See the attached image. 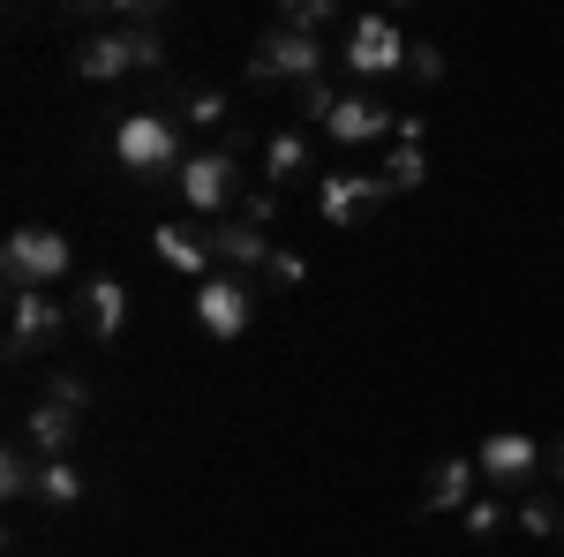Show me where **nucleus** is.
Here are the masks:
<instances>
[{
    "label": "nucleus",
    "instance_id": "nucleus-10",
    "mask_svg": "<svg viewBox=\"0 0 564 557\" xmlns=\"http://www.w3.org/2000/svg\"><path fill=\"white\" fill-rule=\"evenodd\" d=\"M68 332V309L53 294H8V362H31Z\"/></svg>",
    "mask_w": 564,
    "mask_h": 557
},
{
    "label": "nucleus",
    "instance_id": "nucleus-8",
    "mask_svg": "<svg viewBox=\"0 0 564 557\" xmlns=\"http://www.w3.org/2000/svg\"><path fill=\"white\" fill-rule=\"evenodd\" d=\"M399 196L384 173H324L316 181V212L332 218V226H361V218H377Z\"/></svg>",
    "mask_w": 564,
    "mask_h": 557
},
{
    "label": "nucleus",
    "instance_id": "nucleus-12",
    "mask_svg": "<svg viewBox=\"0 0 564 557\" xmlns=\"http://www.w3.org/2000/svg\"><path fill=\"white\" fill-rule=\"evenodd\" d=\"M475 497H481V468L467 452H444L430 468V482H422V505H414V513H467Z\"/></svg>",
    "mask_w": 564,
    "mask_h": 557
},
{
    "label": "nucleus",
    "instance_id": "nucleus-19",
    "mask_svg": "<svg viewBox=\"0 0 564 557\" xmlns=\"http://www.w3.org/2000/svg\"><path fill=\"white\" fill-rule=\"evenodd\" d=\"M39 452H31V444H8V452H0V497H39Z\"/></svg>",
    "mask_w": 564,
    "mask_h": 557
},
{
    "label": "nucleus",
    "instance_id": "nucleus-17",
    "mask_svg": "<svg viewBox=\"0 0 564 557\" xmlns=\"http://www.w3.org/2000/svg\"><path fill=\"white\" fill-rule=\"evenodd\" d=\"M84 324H90V340H121V324H129V287H121V279H90L84 287Z\"/></svg>",
    "mask_w": 564,
    "mask_h": 557
},
{
    "label": "nucleus",
    "instance_id": "nucleus-29",
    "mask_svg": "<svg viewBox=\"0 0 564 557\" xmlns=\"http://www.w3.org/2000/svg\"><path fill=\"white\" fill-rule=\"evenodd\" d=\"M234 218H249V226H263V234H271V218H279V189H249Z\"/></svg>",
    "mask_w": 564,
    "mask_h": 557
},
{
    "label": "nucleus",
    "instance_id": "nucleus-20",
    "mask_svg": "<svg viewBox=\"0 0 564 557\" xmlns=\"http://www.w3.org/2000/svg\"><path fill=\"white\" fill-rule=\"evenodd\" d=\"M181 121H188V129H218V136H226V129H234V114H226V90H218V84H196L188 98H181Z\"/></svg>",
    "mask_w": 564,
    "mask_h": 557
},
{
    "label": "nucleus",
    "instance_id": "nucleus-21",
    "mask_svg": "<svg viewBox=\"0 0 564 557\" xmlns=\"http://www.w3.org/2000/svg\"><path fill=\"white\" fill-rule=\"evenodd\" d=\"M512 519H520V535H534V543L564 535V505H557V497H520V505H512Z\"/></svg>",
    "mask_w": 564,
    "mask_h": 557
},
{
    "label": "nucleus",
    "instance_id": "nucleus-1",
    "mask_svg": "<svg viewBox=\"0 0 564 557\" xmlns=\"http://www.w3.org/2000/svg\"><path fill=\"white\" fill-rule=\"evenodd\" d=\"M68 264H76V242L61 226H15L0 249V279H8V294H53L68 279Z\"/></svg>",
    "mask_w": 564,
    "mask_h": 557
},
{
    "label": "nucleus",
    "instance_id": "nucleus-3",
    "mask_svg": "<svg viewBox=\"0 0 564 557\" xmlns=\"http://www.w3.org/2000/svg\"><path fill=\"white\" fill-rule=\"evenodd\" d=\"M113 167L121 173H181L188 151H181V121L174 114H129L113 129Z\"/></svg>",
    "mask_w": 564,
    "mask_h": 557
},
{
    "label": "nucleus",
    "instance_id": "nucleus-15",
    "mask_svg": "<svg viewBox=\"0 0 564 557\" xmlns=\"http://www.w3.org/2000/svg\"><path fill=\"white\" fill-rule=\"evenodd\" d=\"M76 437H84V415H68V407H53V399H39V407L23 415V444H31L39 460H68Z\"/></svg>",
    "mask_w": 564,
    "mask_h": 557
},
{
    "label": "nucleus",
    "instance_id": "nucleus-16",
    "mask_svg": "<svg viewBox=\"0 0 564 557\" xmlns=\"http://www.w3.org/2000/svg\"><path fill=\"white\" fill-rule=\"evenodd\" d=\"M308 159H316V151H308V136L302 129H279L271 143H263V189H279V196H286L294 181H308Z\"/></svg>",
    "mask_w": 564,
    "mask_h": 557
},
{
    "label": "nucleus",
    "instance_id": "nucleus-18",
    "mask_svg": "<svg viewBox=\"0 0 564 557\" xmlns=\"http://www.w3.org/2000/svg\"><path fill=\"white\" fill-rule=\"evenodd\" d=\"M84 468H76V460H45L39 468V497L45 505H53V513H76V505H84Z\"/></svg>",
    "mask_w": 564,
    "mask_h": 557
},
{
    "label": "nucleus",
    "instance_id": "nucleus-2",
    "mask_svg": "<svg viewBox=\"0 0 564 557\" xmlns=\"http://www.w3.org/2000/svg\"><path fill=\"white\" fill-rule=\"evenodd\" d=\"M135 68H166V39L159 31H98V39L76 45V76L84 84H121V76H135Z\"/></svg>",
    "mask_w": 564,
    "mask_h": 557
},
{
    "label": "nucleus",
    "instance_id": "nucleus-26",
    "mask_svg": "<svg viewBox=\"0 0 564 557\" xmlns=\"http://www.w3.org/2000/svg\"><path fill=\"white\" fill-rule=\"evenodd\" d=\"M45 399H53V407H68V415H84V407H90V385L76 377V369H53V377H45Z\"/></svg>",
    "mask_w": 564,
    "mask_h": 557
},
{
    "label": "nucleus",
    "instance_id": "nucleus-25",
    "mask_svg": "<svg viewBox=\"0 0 564 557\" xmlns=\"http://www.w3.org/2000/svg\"><path fill=\"white\" fill-rule=\"evenodd\" d=\"M459 519H467V535H475V543H489V535L505 527V497H497V490H481V497H475Z\"/></svg>",
    "mask_w": 564,
    "mask_h": 557
},
{
    "label": "nucleus",
    "instance_id": "nucleus-11",
    "mask_svg": "<svg viewBox=\"0 0 564 557\" xmlns=\"http://www.w3.org/2000/svg\"><path fill=\"white\" fill-rule=\"evenodd\" d=\"M212 257H218V271L263 279L279 249H271V234H263V226H249V218H218V226H212Z\"/></svg>",
    "mask_w": 564,
    "mask_h": 557
},
{
    "label": "nucleus",
    "instance_id": "nucleus-7",
    "mask_svg": "<svg viewBox=\"0 0 564 557\" xmlns=\"http://www.w3.org/2000/svg\"><path fill=\"white\" fill-rule=\"evenodd\" d=\"M475 468H481V490H497V497L520 490L527 497V482H534V468H542V444H534L527 429H489L481 452H475Z\"/></svg>",
    "mask_w": 564,
    "mask_h": 557
},
{
    "label": "nucleus",
    "instance_id": "nucleus-22",
    "mask_svg": "<svg viewBox=\"0 0 564 557\" xmlns=\"http://www.w3.org/2000/svg\"><path fill=\"white\" fill-rule=\"evenodd\" d=\"M384 181L391 189H422V181H430V151H422V143H391Z\"/></svg>",
    "mask_w": 564,
    "mask_h": 557
},
{
    "label": "nucleus",
    "instance_id": "nucleus-28",
    "mask_svg": "<svg viewBox=\"0 0 564 557\" xmlns=\"http://www.w3.org/2000/svg\"><path fill=\"white\" fill-rule=\"evenodd\" d=\"M302 279H308V257H294V249H279L271 271H263V287H279V294H286V287H302Z\"/></svg>",
    "mask_w": 564,
    "mask_h": 557
},
{
    "label": "nucleus",
    "instance_id": "nucleus-9",
    "mask_svg": "<svg viewBox=\"0 0 564 557\" xmlns=\"http://www.w3.org/2000/svg\"><path fill=\"white\" fill-rule=\"evenodd\" d=\"M347 68L354 76H399L406 68V31L391 23V15H354L347 23Z\"/></svg>",
    "mask_w": 564,
    "mask_h": 557
},
{
    "label": "nucleus",
    "instance_id": "nucleus-13",
    "mask_svg": "<svg viewBox=\"0 0 564 557\" xmlns=\"http://www.w3.org/2000/svg\"><path fill=\"white\" fill-rule=\"evenodd\" d=\"M151 249H159V264H166V271L196 279V287H204V279L218 271V257H212V234H196V226H181V218H166V226L151 234Z\"/></svg>",
    "mask_w": 564,
    "mask_h": 557
},
{
    "label": "nucleus",
    "instance_id": "nucleus-6",
    "mask_svg": "<svg viewBox=\"0 0 564 557\" xmlns=\"http://www.w3.org/2000/svg\"><path fill=\"white\" fill-rule=\"evenodd\" d=\"M196 324H204L212 340H241V332L257 324V279H241V271H212V279L196 287Z\"/></svg>",
    "mask_w": 564,
    "mask_h": 557
},
{
    "label": "nucleus",
    "instance_id": "nucleus-27",
    "mask_svg": "<svg viewBox=\"0 0 564 557\" xmlns=\"http://www.w3.org/2000/svg\"><path fill=\"white\" fill-rule=\"evenodd\" d=\"M406 76H414V84H444V45L414 39L406 45Z\"/></svg>",
    "mask_w": 564,
    "mask_h": 557
},
{
    "label": "nucleus",
    "instance_id": "nucleus-5",
    "mask_svg": "<svg viewBox=\"0 0 564 557\" xmlns=\"http://www.w3.org/2000/svg\"><path fill=\"white\" fill-rule=\"evenodd\" d=\"M174 181H181V204L204 212V218H234L241 196H249V189H241V167H234L226 151H188V167H181Z\"/></svg>",
    "mask_w": 564,
    "mask_h": 557
},
{
    "label": "nucleus",
    "instance_id": "nucleus-14",
    "mask_svg": "<svg viewBox=\"0 0 564 557\" xmlns=\"http://www.w3.org/2000/svg\"><path fill=\"white\" fill-rule=\"evenodd\" d=\"M324 136H332V143H377V136H399V114H391L384 98L347 90V98H339V114L324 121Z\"/></svg>",
    "mask_w": 564,
    "mask_h": 557
},
{
    "label": "nucleus",
    "instance_id": "nucleus-23",
    "mask_svg": "<svg viewBox=\"0 0 564 557\" xmlns=\"http://www.w3.org/2000/svg\"><path fill=\"white\" fill-rule=\"evenodd\" d=\"M332 15H339L332 0H279V31H302V39H316Z\"/></svg>",
    "mask_w": 564,
    "mask_h": 557
},
{
    "label": "nucleus",
    "instance_id": "nucleus-4",
    "mask_svg": "<svg viewBox=\"0 0 564 557\" xmlns=\"http://www.w3.org/2000/svg\"><path fill=\"white\" fill-rule=\"evenodd\" d=\"M332 68V53H324V39H302V31H263L257 39V53H249V84H279V76H294V90L302 84H316Z\"/></svg>",
    "mask_w": 564,
    "mask_h": 557
},
{
    "label": "nucleus",
    "instance_id": "nucleus-24",
    "mask_svg": "<svg viewBox=\"0 0 564 557\" xmlns=\"http://www.w3.org/2000/svg\"><path fill=\"white\" fill-rule=\"evenodd\" d=\"M339 98H347V90L332 84V76H316V84L294 90V114H302V121H332V114H339Z\"/></svg>",
    "mask_w": 564,
    "mask_h": 557
},
{
    "label": "nucleus",
    "instance_id": "nucleus-30",
    "mask_svg": "<svg viewBox=\"0 0 564 557\" xmlns=\"http://www.w3.org/2000/svg\"><path fill=\"white\" fill-rule=\"evenodd\" d=\"M557 490H564V437H557Z\"/></svg>",
    "mask_w": 564,
    "mask_h": 557
}]
</instances>
